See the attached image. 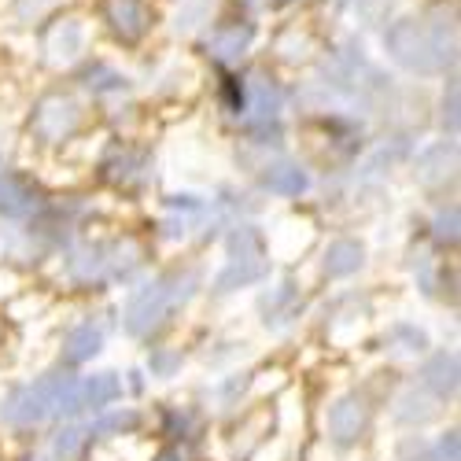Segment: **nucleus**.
I'll return each mask as SVG.
<instances>
[{
  "instance_id": "obj_12",
  "label": "nucleus",
  "mask_w": 461,
  "mask_h": 461,
  "mask_svg": "<svg viewBox=\"0 0 461 461\" xmlns=\"http://www.w3.org/2000/svg\"><path fill=\"white\" fill-rule=\"evenodd\" d=\"M86 439H89V429H63V432L56 436V443H52V454H56L59 461H74V457L82 454Z\"/></svg>"
},
{
  "instance_id": "obj_14",
  "label": "nucleus",
  "mask_w": 461,
  "mask_h": 461,
  "mask_svg": "<svg viewBox=\"0 0 461 461\" xmlns=\"http://www.w3.org/2000/svg\"><path fill=\"white\" fill-rule=\"evenodd\" d=\"M248 41H251V30H240V26H233V30H225L221 37H218V41H214V52L218 56H237L240 49H248Z\"/></svg>"
},
{
  "instance_id": "obj_17",
  "label": "nucleus",
  "mask_w": 461,
  "mask_h": 461,
  "mask_svg": "<svg viewBox=\"0 0 461 461\" xmlns=\"http://www.w3.org/2000/svg\"><path fill=\"white\" fill-rule=\"evenodd\" d=\"M137 413L133 410H126V413H114V417H107V420H100V432H111V429H137Z\"/></svg>"
},
{
  "instance_id": "obj_13",
  "label": "nucleus",
  "mask_w": 461,
  "mask_h": 461,
  "mask_svg": "<svg viewBox=\"0 0 461 461\" xmlns=\"http://www.w3.org/2000/svg\"><path fill=\"white\" fill-rule=\"evenodd\" d=\"M436 417V406L425 399V395H417V392H410V395H402L399 399V420H432Z\"/></svg>"
},
{
  "instance_id": "obj_2",
  "label": "nucleus",
  "mask_w": 461,
  "mask_h": 461,
  "mask_svg": "<svg viewBox=\"0 0 461 461\" xmlns=\"http://www.w3.org/2000/svg\"><path fill=\"white\" fill-rule=\"evenodd\" d=\"M270 270V258H266V244L255 229H237L233 240H229V266L218 277V292H233V288H244V285H255L266 277Z\"/></svg>"
},
{
  "instance_id": "obj_4",
  "label": "nucleus",
  "mask_w": 461,
  "mask_h": 461,
  "mask_svg": "<svg viewBox=\"0 0 461 461\" xmlns=\"http://www.w3.org/2000/svg\"><path fill=\"white\" fill-rule=\"evenodd\" d=\"M119 395H122V384H119V376H114V373H96V376H86V380H70V388L63 392L56 413L100 410V406L114 402Z\"/></svg>"
},
{
  "instance_id": "obj_9",
  "label": "nucleus",
  "mask_w": 461,
  "mask_h": 461,
  "mask_svg": "<svg viewBox=\"0 0 461 461\" xmlns=\"http://www.w3.org/2000/svg\"><path fill=\"white\" fill-rule=\"evenodd\" d=\"M100 343H104V332H100V325H93V321H86V325H78L70 336H67V362H89L96 351H100Z\"/></svg>"
},
{
  "instance_id": "obj_3",
  "label": "nucleus",
  "mask_w": 461,
  "mask_h": 461,
  "mask_svg": "<svg viewBox=\"0 0 461 461\" xmlns=\"http://www.w3.org/2000/svg\"><path fill=\"white\" fill-rule=\"evenodd\" d=\"M67 373H49L41 376L37 384H30V388H19L8 402H5V420H12V425H33V420H45L59 410V399L63 392L70 388Z\"/></svg>"
},
{
  "instance_id": "obj_18",
  "label": "nucleus",
  "mask_w": 461,
  "mask_h": 461,
  "mask_svg": "<svg viewBox=\"0 0 461 461\" xmlns=\"http://www.w3.org/2000/svg\"><path fill=\"white\" fill-rule=\"evenodd\" d=\"M177 366H181V355H174V351H159L156 358H151V369H156L159 376H170Z\"/></svg>"
},
{
  "instance_id": "obj_16",
  "label": "nucleus",
  "mask_w": 461,
  "mask_h": 461,
  "mask_svg": "<svg viewBox=\"0 0 461 461\" xmlns=\"http://www.w3.org/2000/svg\"><path fill=\"white\" fill-rule=\"evenodd\" d=\"M436 240L439 244H454L457 240V211H450V214H443L436 221Z\"/></svg>"
},
{
  "instance_id": "obj_8",
  "label": "nucleus",
  "mask_w": 461,
  "mask_h": 461,
  "mask_svg": "<svg viewBox=\"0 0 461 461\" xmlns=\"http://www.w3.org/2000/svg\"><path fill=\"white\" fill-rule=\"evenodd\" d=\"M362 262H366V251L358 240H336L325 251V274L329 277H351Z\"/></svg>"
},
{
  "instance_id": "obj_7",
  "label": "nucleus",
  "mask_w": 461,
  "mask_h": 461,
  "mask_svg": "<svg viewBox=\"0 0 461 461\" xmlns=\"http://www.w3.org/2000/svg\"><path fill=\"white\" fill-rule=\"evenodd\" d=\"M74 122H78V111H74L70 100H49L41 111H37V133H41L45 140H59L74 130Z\"/></svg>"
},
{
  "instance_id": "obj_6",
  "label": "nucleus",
  "mask_w": 461,
  "mask_h": 461,
  "mask_svg": "<svg viewBox=\"0 0 461 461\" xmlns=\"http://www.w3.org/2000/svg\"><path fill=\"white\" fill-rule=\"evenodd\" d=\"M420 384L432 392V395H439V399H450L454 392H457V358L454 355H432L429 362H425V369H420Z\"/></svg>"
},
{
  "instance_id": "obj_15",
  "label": "nucleus",
  "mask_w": 461,
  "mask_h": 461,
  "mask_svg": "<svg viewBox=\"0 0 461 461\" xmlns=\"http://www.w3.org/2000/svg\"><path fill=\"white\" fill-rule=\"evenodd\" d=\"M100 251H86L82 258H74V266H70V274L78 277V281H93L96 274H100Z\"/></svg>"
},
{
  "instance_id": "obj_19",
  "label": "nucleus",
  "mask_w": 461,
  "mask_h": 461,
  "mask_svg": "<svg viewBox=\"0 0 461 461\" xmlns=\"http://www.w3.org/2000/svg\"><path fill=\"white\" fill-rule=\"evenodd\" d=\"M439 457H443V461H457V432H450V436L439 443Z\"/></svg>"
},
{
  "instance_id": "obj_5",
  "label": "nucleus",
  "mask_w": 461,
  "mask_h": 461,
  "mask_svg": "<svg viewBox=\"0 0 461 461\" xmlns=\"http://www.w3.org/2000/svg\"><path fill=\"white\" fill-rule=\"evenodd\" d=\"M329 432H332V439H336L339 447H351V443L366 432V406H362V399L343 395V399L329 410Z\"/></svg>"
},
{
  "instance_id": "obj_1",
  "label": "nucleus",
  "mask_w": 461,
  "mask_h": 461,
  "mask_svg": "<svg viewBox=\"0 0 461 461\" xmlns=\"http://www.w3.org/2000/svg\"><path fill=\"white\" fill-rule=\"evenodd\" d=\"M196 285H200V277L192 270H185V274H170V277H159L148 288H140L126 306V332L130 336H148L151 329H159L170 318L174 306L196 292Z\"/></svg>"
},
{
  "instance_id": "obj_11",
  "label": "nucleus",
  "mask_w": 461,
  "mask_h": 461,
  "mask_svg": "<svg viewBox=\"0 0 461 461\" xmlns=\"http://www.w3.org/2000/svg\"><path fill=\"white\" fill-rule=\"evenodd\" d=\"M30 207H33V192L23 181H15V177L0 181V211L5 214H26Z\"/></svg>"
},
{
  "instance_id": "obj_10",
  "label": "nucleus",
  "mask_w": 461,
  "mask_h": 461,
  "mask_svg": "<svg viewBox=\"0 0 461 461\" xmlns=\"http://www.w3.org/2000/svg\"><path fill=\"white\" fill-rule=\"evenodd\" d=\"M262 181H266V188H270V192H277V196H299V192L306 188V174L299 167H288V163L270 167Z\"/></svg>"
}]
</instances>
